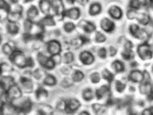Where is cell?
<instances>
[{
    "instance_id": "obj_29",
    "label": "cell",
    "mask_w": 153,
    "mask_h": 115,
    "mask_svg": "<svg viewBox=\"0 0 153 115\" xmlns=\"http://www.w3.org/2000/svg\"><path fill=\"white\" fill-rule=\"evenodd\" d=\"M38 111L42 112V113L45 115H50L51 113H52L53 110H52V107L49 106V105L43 104L39 106V109L38 110Z\"/></svg>"
},
{
    "instance_id": "obj_37",
    "label": "cell",
    "mask_w": 153,
    "mask_h": 115,
    "mask_svg": "<svg viewBox=\"0 0 153 115\" xmlns=\"http://www.w3.org/2000/svg\"><path fill=\"white\" fill-rule=\"evenodd\" d=\"M105 107L102 105L101 104H98V103H94L92 105V109L93 111H94L96 114H99L101 112H103Z\"/></svg>"
},
{
    "instance_id": "obj_56",
    "label": "cell",
    "mask_w": 153,
    "mask_h": 115,
    "mask_svg": "<svg viewBox=\"0 0 153 115\" xmlns=\"http://www.w3.org/2000/svg\"><path fill=\"white\" fill-rule=\"evenodd\" d=\"M109 53L110 56H114L116 53V49L114 47H113L112 46L110 47L109 48Z\"/></svg>"
},
{
    "instance_id": "obj_19",
    "label": "cell",
    "mask_w": 153,
    "mask_h": 115,
    "mask_svg": "<svg viewBox=\"0 0 153 115\" xmlns=\"http://www.w3.org/2000/svg\"><path fill=\"white\" fill-rule=\"evenodd\" d=\"M39 24L43 26H53L55 25V21L53 16L47 15L41 20H40Z\"/></svg>"
},
{
    "instance_id": "obj_55",
    "label": "cell",
    "mask_w": 153,
    "mask_h": 115,
    "mask_svg": "<svg viewBox=\"0 0 153 115\" xmlns=\"http://www.w3.org/2000/svg\"><path fill=\"white\" fill-rule=\"evenodd\" d=\"M34 66V61L32 57H28V61H27V67H33Z\"/></svg>"
},
{
    "instance_id": "obj_24",
    "label": "cell",
    "mask_w": 153,
    "mask_h": 115,
    "mask_svg": "<svg viewBox=\"0 0 153 115\" xmlns=\"http://www.w3.org/2000/svg\"><path fill=\"white\" fill-rule=\"evenodd\" d=\"M38 14L39 12L37 7L34 6H32L27 11V17L28 19L32 21L36 17L38 16Z\"/></svg>"
},
{
    "instance_id": "obj_54",
    "label": "cell",
    "mask_w": 153,
    "mask_h": 115,
    "mask_svg": "<svg viewBox=\"0 0 153 115\" xmlns=\"http://www.w3.org/2000/svg\"><path fill=\"white\" fill-rule=\"evenodd\" d=\"M61 72L65 75H68L70 73V69H69V67H63L62 69H61Z\"/></svg>"
},
{
    "instance_id": "obj_39",
    "label": "cell",
    "mask_w": 153,
    "mask_h": 115,
    "mask_svg": "<svg viewBox=\"0 0 153 115\" xmlns=\"http://www.w3.org/2000/svg\"><path fill=\"white\" fill-rule=\"evenodd\" d=\"M0 7H1V11H4L5 12H7L8 14L11 12V6H10L9 4L7 3L6 1L1 0Z\"/></svg>"
},
{
    "instance_id": "obj_4",
    "label": "cell",
    "mask_w": 153,
    "mask_h": 115,
    "mask_svg": "<svg viewBox=\"0 0 153 115\" xmlns=\"http://www.w3.org/2000/svg\"><path fill=\"white\" fill-rule=\"evenodd\" d=\"M47 49H48L49 54L54 56L60 54L61 50H62V47H61V45L59 41L52 39L47 43Z\"/></svg>"
},
{
    "instance_id": "obj_8",
    "label": "cell",
    "mask_w": 153,
    "mask_h": 115,
    "mask_svg": "<svg viewBox=\"0 0 153 115\" xmlns=\"http://www.w3.org/2000/svg\"><path fill=\"white\" fill-rule=\"evenodd\" d=\"M20 82H21V86L23 87L25 92L30 93L33 90L34 84L30 78L26 76H22L20 78Z\"/></svg>"
},
{
    "instance_id": "obj_21",
    "label": "cell",
    "mask_w": 153,
    "mask_h": 115,
    "mask_svg": "<svg viewBox=\"0 0 153 115\" xmlns=\"http://www.w3.org/2000/svg\"><path fill=\"white\" fill-rule=\"evenodd\" d=\"M109 87L107 86H103L101 87L99 89H97L95 91V96L98 100H101L109 92Z\"/></svg>"
},
{
    "instance_id": "obj_36",
    "label": "cell",
    "mask_w": 153,
    "mask_h": 115,
    "mask_svg": "<svg viewBox=\"0 0 153 115\" xmlns=\"http://www.w3.org/2000/svg\"><path fill=\"white\" fill-rule=\"evenodd\" d=\"M103 77L108 82H111L114 79V75L111 73L109 71H108L107 69H105L103 71Z\"/></svg>"
},
{
    "instance_id": "obj_10",
    "label": "cell",
    "mask_w": 153,
    "mask_h": 115,
    "mask_svg": "<svg viewBox=\"0 0 153 115\" xmlns=\"http://www.w3.org/2000/svg\"><path fill=\"white\" fill-rule=\"evenodd\" d=\"M90 42V39L85 36H80L78 37L73 39L71 41V46H72L74 49H78L81 47L83 45L88 43Z\"/></svg>"
},
{
    "instance_id": "obj_31",
    "label": "cell",
    "mask_w": 153,
    "mask_h": 115,
    "mask_svg": "<svg viewBox=\"0 0 153 115\" xmlns=\"http://www.w3.org/2000/svg\"><path fill=\"white\" fill-rule=\"evenodd\" d=\"M48 59V57L45 56V55H43L41 53H38V55H37V60H38V61L39 62V64L42 67H43V68L44 67H45Z\"/></svg>"
},
{
    "instance_id": "obj_43",
    "label": "cell",
    "mask_w": 153,
    "mask_h": 115,
    "mask_svg": "<svg viewBox=\"0 0 153 115\" xmlns=\"http://www.w3.org/2000/svg\"><path fill=\"white\" fill-rule=\"evenodd\" d=\"M90 80L92 83L97 84L100 82V76L98 72H93L91 74Z\"/></svg>"
},
{
    "instance_id": "obj_53",
    "label": "cell",
    "mask_w": 153,
    "mask_h": 115,
    "mask_svg": "<svg viewBox=\"0 0 153 115\" xmlns=\"http://www.w3.org/2000/svg\"><path fill=\"white\" fill-rule=\"evenodd\" d=\"M137 13L134 11H130L128 12V17L130 19L137 18Z\"/></svg>"
},
{
    "instance_id": "obj_41",
    "label": "cell",
    "mask_w": 153,
    "mask_h": 115,
    "mask_svg": "<svg viewBox=\"0 0 153 115\" xmlns=\"http://www.w3.org/2000/svg\"><path fill=\"white\" fill-rule=\"evenodd\" d=\"M66 100H60L56 105V109L59 111H65Z\"/></svg>"
},
{
    "instance_id": "obj_22",
    "label": "cell",
    "mask_w": 153,
    "mask_h": 115,
    "mask_svg": "<svg viewBox=\"0 0 153 115\" xmlns=\"http://www.w3.org/2000/svg\"><path fill=\"white\" fill-rule=\"evenodd\" d=\"M36 97L38 100H43L48 97V92L43 87H39L36 91Z\"/></svg>"
},
{
    "instance_id": "obj_3",
    "label": "cell",
    "mask_w": 153,
    "mask_h": 115,
    "mask_svg": "<svg viewBox=\"0 0 153 115\" xmlns=\"http://www.w3.org/2000/svg\"><path fill=\"white\" fill-rule=\"evenodd\" d=\"M19 109L11 102L1 101V115H14L19 112Z\"/></svg>"
},
{
    "instance_id": "obj_11",
    "label": "cell",
    "mask_w": 153,
    "mask_h": 115,
    "mask_svg": "<svg viewBox=\"0 0 153 115\" xmlns=\"http://www.w3.org/2000/svg\"><path fill=\"white\" fill-rule=\"evenodd\" d=\"M80 16V10L78 7H72V8L66 10L63 13V17H67L72 20H77Z\"/></svg>"
},
{
    "instance_id": "obj_30",
    "label": "cell",
    "mask_w": 153,
    "mask_h": 115,
    "mask_svg": "<svg viewBox=\"0 0 153 115\" xmlns=\"http://www.w3.org/2000/svg\"><path fill=\"white\" fill-rule=\"evenodd\" d=\"M74 59V55L72 53V52H66V53L63 55V61L66 64H70L71 62H72Z\"/></svg>"
},
{
    "instance_id": "obj_34",
    "label": "cell",
    "mask_w": 153,
    "mask_h": 115,
    "mask_svg": "<svg viewBox=\"0 0 153 115\" xmlns=\"http://www.w3.org/2000/svg\"><path fill=\"white\" fill-rule=\"evenodd\" d=\"M2 50H3V53L9 56L11 55L14 51L13 47H11V45H10L9 43H6L3 45V47H2Z\"/></svg>"
},
{
    "instance_id": "obj_32",
    "label": "cell",
    "mask_w": 153,
    "mask_h": 115,
    "mask_svg": "<svg viewBox=\"0 0 153 115\" xmlns=\"http://www.w3.org/2000/svg\"><path fill=\"white\" fill-rule=\"evenodd\" d=\"M73 82H74L72 78L66 77V78H65L61 82V86H62L63 88H68V87L72 86Z\"/></svg>"
},
{
    "instance_id": "obj_48",
    "label": "cell",
    "mask_w": 153,
    "mask_h": 115,
    "mask_svg": "<svg viewBox=\"0 0 153 115\" xmlns=\"http://www.w3.org/2000/svg\"><path fill=\"white\" fill-rule=\"evenodd\" d=\"M34 37V35L30 33V32H25L23 34V39L24 42H28L29 41H30Z\"/></svg>"
},
{
    "instance_id": "obj_23",
    "label": "cell",
    "mask_w": 153,
    "mask_h": 115,
    "mask_svg": "<svg viewBox=\"0 0 153 115\" xmlns=\"http://www.w3.org/2000/svg\"><path fill=\"white\" fill-rule=\"evenodd\" d=\"M101 6L99 3H93L90 6L89 13L91 16H95L99 14L101 11Z\"/></svg>"
},
{
    "instance_id": "obj_5",
    "label": "cell",
    "mask_w": 153,
    "mask_h": 115,
    "mask_svg": "<svg viewBox=\"0 0 153 115\" xmlns=\"http://www.w3.org/2000/svg\"><path fill=\"white\" fill-rule=\"evenodd\" d=\"M81 106L80 102L76 99H70L66 100L65 112L67 114L74 113Z\"/></svg>"
},
{
    "instance_id": "obj_38",
    "label": "cell",
    "mask_w": 153,
    "mask_h": 115,
    "mask_svg": "<svg viewBox=\"0 0 153 115\" xmlns=\"http://www.w3.org/2000/svg\"><path fill=\"white\" fill-rule=\"evenodd\" d=\"M75 29H76V26L74 24L72 23V22H68L64 24V30H65V32H68V33H70V32L74 31Z\"/></svg>"
},
{
    "instance_id": "obj_45",
    "label": "cell",
    "mask_w": 153,
    "mask_h": 115,
    "mask_svg": "<svg viewBox=\"0 0 153 115\" xmlns=\"http://www.w3.org/2000/svg\"><path fill=\"white\" fill-rule=\"evenodd\" d=\"M137 19L139 20V21L141 22V23L143 24H146L148 21H149V18L145 14H141L139 16L137 17Z\"/></svg>"
},
{
    "instance_id": "obj_2",
    "label": "cell",
    "mask_w": 153,
    "mask_h": 115,
    "mask_svg": "<svg viewBox=\"0 0 153 115\" xmlns=\"http://www.w3.org/2000/svg\"><path fill=\"white\" fill-rule=\"evenodd\" d=\"M6 96L7 101L11 102L13 100H17L22 97V90L17 84L13 85L8 89L4 94Z\"/></svg>"
},
{
    "instance_id": "obj_26",
    "label": "cell",
    "mask_w": 153,
    "mask_h": 115,
    "mask_svg": "<svg viewBox=\"0 0 153 115\" xmlns=\"http://www.w3.org/2000/svg\"><path fill=\"white\" fill-rule=\"evenodd\" d=\"M82 97L83 99L86 101H90L93 99L94 95H93V91L90 87H88L83 90L82 91Z\"/></svg>"
},
{
    "instance_id": "obj_52",
    "label": "cell",
    "mask_w": 153,
    "mask_h": 115,
    "mask_svg": "<svg viewBox=\"0 0 153 115\" xmlns=\"http://www.w3.org/2000/svg\"><path fill=\"white\" fill-rule=\"evenodd\" d=\"M130 3H131L130 6L134 9H139V7L140 6L139 1H132Z\"/></svg>"
},
{
    "instance_id": "obj_18",
    "label": "cell",
    "mask_w": 153,
    "mask_h": 115,
    "mask_svg": "<svg viewBox=\"0 0 153 115\" xmlns=\"http://www.w3.org/2000/svg\"><path fill=\"white\" fill-rule=\"evenodd\" d=\"M7 30L10 34L16 35L19 32V24L15 22L8 21L7 24Z\"/></svg>"
},
{
    "instance_id": "obj_12",
    "label": "cell",
    "mask_w": 153,
    "mask_h": 115,
    "mask_svg": "<svg viewBox=\"0 0 153 115\" xmlns=\"http://www.w3.org/2000/svg\"><path fill=\"white\" fill-rule=\"evenodd\" d=\"M52 11L55 15H63L65 12L63 2L61 1H52Z\"/></svg>"
},
{
    "instance_id": "obj_1",
    "label": "cell",
    "mask_w": 153,
    "mask_h": 115,
    "mask_svg": "<svg viewBox=\"0 0 153 115\" xmlns=\"http://www.w3.org/2000/svg\"><path fill=\"white\" fill-rule=\"evenodd\" d=\"M9 60L20 69L27 67L28 58H26L23 52L19 50H14L13 53L9 56Z\"/></svg>"
},
{
    "instance_id": "obj_15",
    "label": "cell",
    "mask_w": 153,
    "mask_h": 115,
    "mask_svg": "<svg viewBox=\"0 0 153 115\" xmlns=\"http://www.w3.org/2000/svg\"><path fill=\"white\" fill-rule=\"evenodd\" d=\"M101 27L106 32H111L114 28V24L110 20L105 18L101 20Z\"/></svg>"
},
{
    "instance_id": "obj_44",
    "label": "cell",
    "mask_w": 153,
    "mask_h": 115,
    "mask_svg": "<svg viewBox=\"0 0 153 115\" xmlns=\"http://www.w3.org/2000/svg\"><path fill=\"white\" fill-rule=\"evenodd\" d=\"M122 57H124V59L126 60H129L132 59L134 57V53L131 51L130 49H125V51L122 53Z\"/></svg>"
},
{
    "instance_id": "obj_27",
    "label": "cell",
    "mask_w": 153,
    "mask_h": 115,
    "mask_svg": "<svg viewBox=\"0 0 153 115\" xmlns=\"http://www.w3.org/2000/svg\"><path fill=\"white\" fill-rule=\"evenodd\" d=\"M22 17V12H17V11H11V12L9 14L8 18L9 21L11 22H17Z\"/></svg>"
},
{
    "instance_id": "obj_25",
    "label": "cell",
    "mask_w": 153,
    "mask_h": 115,
    "mask_svg": "<svg viewBox=\"0 0 153 115\" xmlns=\"http://www.w3.org/2000/svg\"><path fill=\"white\" fill-rule=\"evenodd\" d=\"M57 82V81L55 77L51 74H46L43 80V84L48 86H55Z\"/></svg>"
},
{
    "instance_id": "obj_7",
    "label": "cell",
    "mask_w": 153,
    "mask_h": 115,
    "mask_svg": "<svg viewBox=\"0 0 153 115\" xmlns=\"http://www.w3.org/2000/svg\"><path fill=\"white\" fill-rule=\"evenodd\" d=\"M80 60L85 65H90L94 62L95 57L91 52L84 51L80 54Z\"/></svg>"
},
{
    "instance_id": "obj_61",
    "label": "cell",
    "mask_w": 153,
    "mask_h": 115,
    "mask_svg": "<svg viewBox=\"0 0 153 115\" xmlns=\"http://www.w3.org/2000/svg\"><path fill=\"white\" fill-rule=\"evenodd\" d=\"M129 115H137V114H135V113H130Z\"/></svg>"
},
{
    "instance_id": "obj_42",
    "label": "cell",
    "mask_w": 153,
    "mask_h": 115,
    "mask_svg": "<svg viewBox=\"0 0 153 115\" xmlns=\"http://www.w3.org/2000/svg\"><path fill=\"white\" fill-rule=\"evenodd\" d=\"M150 87L149 83H144L141 84L140 86V91L141 93L145 94H148L150 91Z\"/></svg>"
},
{
    "instance_id": "obj_51",
    "label": "cell",
    "mask_w": 153,
    "mask_h": 115,
    "mask_svg": "<svg viewBox=\"0 0 153 115\" xmlns=\"http://www.w3.org/2000/svg\"><path fill=\"white\" fill-rule=\"evenodd\" d=\"M1 72L3 71V70H4V71H9L11 68V67H10L8 64L6 63V62H2L1 64Z\"/></svg>"
},
{
    "instance_id": "obj_13",
    "label": "cell",
    "mask_w": 153,
    "mask_h": 115,
    "mask_svg": "<svg viewBox=\"0 0 153 115\" xmlns=\"http://www.w3.org/2000/svg\"><path fill=\"white\" fill-rule=\"evenodd\" d=\"M19 109V111L24 112V114L27 113L31 111L32 107V103L29 98H26L20 103L19 106H17Z\"/></svg>"
},
{
    "instance_id": "obj_6",
    "label": "cell",
    "mask_w": 153,
    "mask_h": 115,
    "mask_svg": "<svg viewBox=\"0 0 153 115\" xmlns=\"http://www.w3.org/2000/svg\"><path fill=\"white\" fill-rule=\"evenodd\" d=\"M14 84H15V83H14V80L13 77L9 76L1 77V91L3 90L5 94H6V92L7 91V89H9L10 87L13 86Z\"/></svg>"
},
{
    "instance_id": "obj_40",
    "label": "cell",
    "mask_w": 153,
    "mask_h": 115,
    "mask_svg": "<svg viewBox=\"0 0 153 115\" xmlns=\"http://www.w3.org/2000/svg\"><path fill=\"white\" fill-rule=\"evenodd\" d=\"M95 40L96 42H98V43H103V42H105L106 41V37L101 32H97L95 34Z\"/></svg>"
},
{
    "instance_id": "obj_59",
    "label": "cell",
    "mask_w": 153,
    "mask_h": 115,
    "mask_svg": "<svg viewBox=\"0 0 153 115\" xmlns=\"http://www.w3.org/2000/svg\"><path fill=\"white\" fill-rule=\"evenodd\" d=\"M78 2H79V3H81V5H82V6H83H83H84V3H88V1H79Z\"/></svg>"
},
{
    "instance_id": "obj_58",
    "label": "cell",
    "mask_w": 153,
    "mask_h": 115,
    "mask_svg": "<svg viewBox=\"0 0 153 115\" xmlns=\"http://www.w3.org/2000/svg\"><path fill=\"white\" fill-rule=\"evenodd\" d=\"M78 115H90V112L88 111H81Z\"/></svg>"
},
{
    "instance_id": "obj_57",
    "label": "cell",
    "mask_w": 153,
    "mask_h": 115,
    "mask_svg": "<svg viewBox=\"0 0 153 115\" xmlns=\"http://www.w3.org/2000/svg\"><path fill=\"white\" fill-rule=\"evenodd\" d=\"M142 115H152V112L149 109H145V111L142 112Z\"/></svg>"
},
{
    "instance_id": "obj_35",
    "label": "cell",
    "mask_w": 153,
    "mask_h": 115,
    "mask_svg": "<svg viewBox=\"0 0 153 115\" xmlns=\"http://www.w3.org/2000/svg\"><path fill=\"white\" fill-rule=\"evenodd\" d=\"M34 26V23L33 22L27 19L24 22V29L25 32H30L32 30Z\"/></svg>"
},
{
    "instance_id": "obj_16",
    "label": "cell",
    "mask_w": 153,
    "mask_h": 115,
    "mask_svg": "<svg viewBox=\"0 0 153 115\" xmlns=\"http://www.w3.org/2000/svg\"><path fill=\"white\" fill-rule=\"evenodd\" d=\"M39 8L41 12L47 15H51L52 10V3L50 1H39Z\"/></svg>"
},
{
    "instance_id": "obj_46",
    "label": "cell",
    "mask_w": 153,
    "mask_h": 115,
    "mask_svg": "<svg viewBox=\"0 0 153 115\" xmlns=\"http://www.w3.org/2000/svg\"><path fill=\"white\" fill-rule=\"evenodd\" d=\"M43 73H44V72L42 71H41V69H36V71L34 72L33 75H34V78H35L36 80H40L43 77Z\"/></svg>"
},
{
    "instance_id": "obj_49",
    "label": "cell",
    "mask_w": 153,
    "mask_h": 115,
    "mask_svg": "<svg viewBox=\"0 0 153 115\" xmlns=\"http://www.w3.org/2000/svg\"><path fill=\"white\" fill-rule=\"evenodd\" d=\"M98 56L101 59H105L107 57V50L104 47H102L99 49L98 51Z\"/></svg>"
},
{
    "instance_id": "obj_14",
    "label": "cell",
    "mask_w": 153,
    "mask_h": 115,
    "mask_svg": "<svg viewBox=\"0 0 153 115\" xmlns=\"http://www.w3.org/2000/svg\"><path fill=\"white\" fill-rule=\"evenodd\" d=\"M138 53L143 59H150L152 57V53L149 49V47L145 44L139 46L138 47Z\"/></svg>"
},
{
    "instance_id": "obj_20",
    "label": "cell",
    "mask_w": 153,
    "mask_h": 115,
    "mask_svg": "<svg viewBox=\"0 0 153 115\" xmlns=\"http://www.w3.org/2000/svg\"><path fill=\"white\" fill-rule=\"evenodd\" d=\"M130 79L134 82H140L143 80V75L139 71H134L131 72Z\"/></svg>"
},
{
    "instance_id": "obj_60",
    "label": "cell",
    "mask_w": 153,
    "mask_h": 115,
    "mask_svg": "<svg viewBox=\"0 0 153 115\" xmlns=\"http://www.w3.org/2000/svg\"><path fill=\"white\" fill-rule=\"evenodd\" d=\"M36 115H45L44 114H43L42 112H39L38 111V114H36Z\"/></svg>"
},
{
    "instance_id": "obj_33",
    "label": "cell",
    "mask_w": 153,
    "mask_h": 115,
    "mask_svg": "<svg viewBox=\"0 0 153 115\" xmlns=\"http://www.w3.org/2000/svg\"><path fill=\"white\" fill-rule=\"evenodd\" d=\"M112 67L115 70V71L118 72H122L124 70V64L120 61H116L114 62H113Z\"/></svg>"
},
{
    "instance_id": "obj_50",
    "label": "cell",
    "mask_w": 153,
    "mask_h": 115,
    "mask_svg": "<svg viewBox=\"0 0 153 115\" xmlns=\"http://www.w3.org/2000/svg\"><path fill=\"white\" fill-rule=\"evenodd\" d=\"M52 59H53V61H55L56 64H60V62H61V61H62V58H61L60 54L52 56Z\"/></svg>"
},
{
    "instance_id": "obj_9",
    "label": "cell",
    "mask_w": 153,
    "mask_h": 115,
    "mask_svg": "<svg viewBox=\"0 0 153 115\" xmlns=\"http://www.w3.org/2000/svg\"><path fill=\"white\" fill-rule=\"evenodd\" d=\"M78 26L86 33H91V32L95 31L96 29L95 25L93 22L87 21L85 20H81L79 22Z\"/></svg>"
},
{
    "instance_id": "obj_17",
    "label": "cell",
    "mask_w": 153,
    "mask_h": 115,
    "mask_svg": "<svg viewBox=\"0 0 153 115\" xmlns=\"http://www.w3.org/2000/svg\"><path fill=\"white\" fill-rule=\"evenodd\" d=\"M108 13L113 19H119L122 16V11L120 7L117 6H112L108 10Z\"/></svg>"
},
{
    "instance_id": "obj_28",
    "label": "cell",
    "mask_w": 153,
    "mask_h": 115,
    "mask_svg": "<svg viewBox=\"0 0 153 115\" xmlns=\"http://www.w3.org/2000/svg\"><path fill=\"white\" fill-rule=\"evenodd\" d=\"M84 78V74L81 71L76 70L72 73V79L73 82H80L82 81Z\"/></svg>"
},
{
    "instance_id": "obj_47",
    "label": "cell",
    "mask_w": 153,
    "mask_h": 115,
    "mask_svg": "<svg viewBox=\"0 0 153 115\" xmlns=\"http://www.w3.org/2000/svg\"><path fill=\"white\" fill-rule=\"evenodd\" d=\"M125 85L120 81H116V89L118 92H122L125 89Z\"/></svg>"
}]
</instances>
